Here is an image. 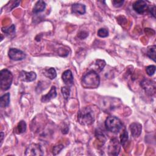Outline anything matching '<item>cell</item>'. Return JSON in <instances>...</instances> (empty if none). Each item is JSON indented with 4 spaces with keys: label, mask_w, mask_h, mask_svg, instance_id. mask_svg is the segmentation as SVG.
Segmentation results:
<instances>
[{
    "label": "cell",
    "mask_w": 156,
    "mask_h": 156,
    "mask_svg": "<svg viewBox=\"0 0 156 156\" xmlns=\"http://www.w3.org/2000/svg\"><path fill=\"white\" fill-rule=\"evenodd\" d=\"M96 118L94 109L91 107L82 108L78 113L77 120L82 126H90L93 124Z\"/></svg>",
    "instance_id": "1"
},
{
    "label": "cell",
    "mask_w": 156,
    "mask_h": 156,
    "mask_svg": "<svg viewBox=\"0 0 156 156\" xmlns=\"http://www.w3.org/2000/svg\"><path fill=\"white\" fill-rule=\"evenodd\" d=\"M81 83L85 88H96L99 85L100 77L95 71L91 70L82 76Z\"/></svg>",
    "instance_id": "2"
},
{
    "label": "cell",
    "mask_w": 156,
    "mask_h": 156,
    "mask_svg": "<svg viewBox=\"0 0 156 156\" xmlns=\"http://www.w3.org/2000/svg\"><path fill=\"white\" fill-rule=\"evenodd\" d=\"M105 126L108 131L117 133L122 129V123L117 117L108 116L105 121Z\"/></svg>",
    "instance_id": "3"
},
{
    "label": "cell",
    "mask_w": 156,
    "mask_h": 156,
    "mask_svg": "<svg viewBox=\"0 0 156 156\" xmlns=\"http://www.w3.org/2000/svg\"><path fill=\"white\" fill-rule=\"evenodd\" d=\"M13 81V75L12 73L7 69H2L0 72V87L2 90H9Z\"/></svg>",
    "instance_id": "4"
},
{
    "label": "cell",
    "mask_w": 156,
    "mask_h": 156,
    "mask_svg": "<svg viewBox=\"0 0 156 156\" xmlns=\"http://www.w3.org/2000/svg\"><path fill=\"white\" fill-rule=\"evenodd\" d=\"M26 155H43L44 154L43 151L40 145L35 143L30 144L27 146L26 149Z\"/></svg>",
    "instance_id": "5"
},
{
    "label": "cell",
    "mask_w": 156,
    "mask_h": 156,
    "mask_svg": "<svg viewBox=\"0 0 156 156\" xmlns=\"http://www.w3.org/2000/svg\"><path fill=\"white\" fill-rule=\"evenodd\" d=\"M141 86L145 91L146 93L149 96H152L155 93V83L154 82L144 79L141 82Z\"/></svg>",
    "instance_id": "6"
},
{
    "label": "cell",
    "mask_w": 156,
    "mask_h": 156,
    "mask_svg": "<svg viewBox=\"0 0 156 156\" xmlns=\"http://www.w3.org/2000/svg\"><path fill=\"white\" fill-rule=\"evenodd\" d=\"M9 58L15 61L22 60L26 57L24 52L20 49L16 48H10L8 52Z\"/></svg>",
    "instance_id": "7"
},
{
    "label": "cell",
    "mask_w": 156,
    "mask_h": 156,
    "mask_svg": "<svg viewBox=\"0 0 156 156\" xmlns=\"http://www.w3.org/2000/svg\"><path fill=\"white\" fill-rule=\"evenodd\" d=\"M120 144L116 138L112 139L108 147V152L110 155H117L120 151Z\"/></svg>",
    "instance_id": "8"
},
{
    "label": "cell",
    "mask_w": 156,
    "mask_h": 156,
    "mask_svg": "<svg viewBox=\"0 0 156 156\" xmlns=\"http://www.w3.org/2000/svg\"><path fill=\"white\" fill-rule=\"evenodd\" d=\"M132 7L133 10L139 14L144 13L149 9L147 2L143 0H139L135 1L133 4Z\"/></svg>",
    "instance_id": "9"
},
{
    "label": "cell",
    "mask_w": 156,
    "mask_h": 156,
    "mask_svg": "<svg viewBox=\"0 0 156 156\" xmlns=\"http://www.w3.org/2000/svg\"><path fill=\"white\" fill-rule=\"evenodd\" d=\"M20 80L23 82H29L35 80L37 78V74L35 72L30 71L27 72L26 71H21L20 73L19 76Z\"/></svg>",
    "instance_id": "10"
},
{
    "label": "cell",
    "mask_w": 156,
    "mask_h": 156,
    "mask_svg": "<svg viewBox=\"0 0 156 156\" xmlns=\"http://www.w3.org/2000/svg\"><path fill=\"white\" fill-rule=\"evenodd\" d=\"M62 79L63 82L68 87L73 85L74 82V79H73V73L71 71V70L68 69L65 71L62 75Z\"/></svg>",
    "instance_id": "11"
},
{
    "label": "cell",
    "mask_w": 156,
    "mask_h": 156,
    "mask_svg": "<svg viewBox=\"0 0 156 156\" xmlns=\"http://www.w3.org/2000/svg\"><path fill=\"white\" fill-rule=\"evenodd\" d=\"M130 130L132 136L137 138L141 133L142 126L140 123L133 122L130 125Z\"/></svg>",
    "instance_id": "12"
},
{
    "label": "cell",
    "mask_w": 156,
    "mask_h": 156,
    "mask_svg": "<svg viewBox=\"0 0 156 156\" xmlns=\"http://www.w3.org/2000/svg\"><path fill=\"white\" fill-rule=\"evenodd\" d=\"M57 96V91L56 88L55 86H52L50 90V91L45 95L43 96L41 99V101L42 102H48L51 101L52 99L55 98Z\"/></svg>",
    "instance_id": "13"
},
{
    "label": "cell",
    "mask_w": 156,
    "mask_h": 156,
    "mask_svg": "<svg viewBox=\"0 0 156 156\" xmlns=\"http://www.w3.org/2000/svg\"><path fill=\"white\" fill-rule=\"evenodd\" d=\"M71 10L73 13L78 15H83L86 11L85 5L82 4L75 3L71 6Z\"/></svg>",
    "instance_id": "14"
},
{
    "label": "cell",
    "mask_w": 156,
    "mask_h": 156,
    "mask_svg": "<svg viewBox=\"0 0 156 156\" xmlns=\"http://www.w3.org/2000/svg\"><path fill=\"white\" fill-rule=\"evenodd\" d=\"M46 5V4L43 1H38L33 8V13H38L43 12L45 9Z\"/></svg>",
    "instance_id": "15"
},
{
    "label": "cell",
    "mask_w": 156,
    "mask_h": 156,
    "mask_svg": "<svg viewBox=\"0 0 156 156\" xmlns=\"http://www.w3.org/2000/svg\"><path fill=\"white\" fill-rule=\"evenodd\" d=\"M43 74L48 79L52 80L55 79L57 76V73L55 69L54 68H49L47 69H45Z\"/></svg>",
    "instance_id": "16"
},
{
    "label": "cell",
    "mask_w": 156,
    "mask_h": 156,
    "mask_svg": "<svg viewBox=\"0 0 156 156\" xmlns=\"http://www.w3.org/2000/svg\"><path fill=\"white\" fill-rule=\"evenodd\" d=\"M0 106L2 108L7 107L10 103V93H7L1 98V102H0Z\"/></svg>",
    "instance_id": "17"
},
{
    "label": "cell",
    "mask_w": 156,
    "mask_h": 156,
    "mask_svg": "<svg viewBox=\"0 0 156 156\" xmlns=\"http://www.w3.org/2000/svg\"><path fill=\"white\" fill-rule=\"evenodd\" d=\"M155 49L156 47L155 45L150 46L147 48V55L154 62H155Z\"/></svg>",
    "instance_id": "18"
},
{
    "label": "cell",
    "mask_w": 156,
    "mask_h": 156,
    "mask_svg": "<svg viewBox=\"0 0 156 156\" xmlns=\"http://www.w3.org/2000/svg\"><path fill=\"white\" fill-rule=\"evenodd\" d=\"M26 124L25 121H21L17 125L16 128V132L18 134L22 133L26 131Z\"/></svg>",
    "instance_id": "19"
},
{
    "label": "cell",
    "mask_w": 156,
    "mask_h": 156,
    "mask_svg": "<svg viewBox=\"0 0 156 156\" xmlns=\"http://www.w3.org/2000/svg\"><path fill=\"white\" fill-rule=\"evenodd\" d=\"M128 140V133L125 129L122 130V133L120 135V143L122 145H124Z\"/></svg>",
    "instance_id": "20"
},
{
    "label": "cell",
    "mask_w": 156,
    "mask_h": 156,
    "mask_svg": "<svg viewBox=\"0 0 156 156\" xmlns=\"http://www.w3.org/2000/svg\"><path fill=\"white\" fill-rule=\"evenodd\" d=\"M95 66L98 68L97 69L99 71H101L104 69V66H105V62L103 60H99V59L96 60L95 63Z\"/></svg>",
    "instance_id": "21"
},
{
    "label": "cell",
    "mask_w": 156,
    "mask_h": 156,
    "mask_svg": "<svg viewBox=\"0 0 156 156\" xmlns=\"http://www.w3.org/2000/svg\"><path fill=\"white\" fill-rule=\"evenodd\" d=\"M63 98L65 99H68L70 95V88L69 87H63L61 89Z\"/></svg>",
    "instance_id": "22"
},
{
    "label": "cell",
    "mask_w": 156,
    "mask_h": 156,
    "mask_svg": "<svg viewBox=\"0 0 156 156\" xmlns=\"http://www.w3.org/2000/svg\"><path fill=\"white\" fill-rule=\"evenodd\" d=\"M146 71L148 76H152L154 74L155 71V65H149L146 67Z\"/></svg>",
    "instance_id": "23"
},
{
    "label": "cell",
    "mask_w": 156,
    "mask_h": 156,
    "mask_svg": "<svg viewBox=\"0 0 156 156\" xmlns=\"http://www.w3.org/2000/svg\"><path fill=\"white\" fill-rule=\"evenodd\" d=\"M98 35L101 38L107 37L108 35V31L104 28H101L98 31Z\"/></svg>",
    "instance_id": "24"
},
{
    "label": "cell",
    "mask_w": 156,
    "mask_h": 156,
    "mask_svg": "<svg viewBox=\"0 0 156 156\" xmlns=\"http://www.w3.org/2000/svg\"><path fill=\"white\" fill-rule=\"evenodd\" d=\"M2 30L7 34H10L13 33L15 32V26L13 24H12L10 27H9L7 28H2Z\"/></svg>",
    "instance_id": "25"
},
{
    "label": "cell",
    "mask_w": 156,
    "mask_h": 156,
    "mask_svg": "<svg viewBox=\"0 0 156 156\" xmlns=\"http://www.w3.org/2000/svg\"><path fill=\"white\" fill-rule=\"evenodd\" d=\"M63 147H64V146L63 145H62V144L54 146V148H53V151H52L53 154L54 155L58 154L63 149Z\"/></svg>",
    "instance_id": "26"
},
{
    "label": "cell",
    "mask_w": 156,
    "mask_h": 156,
    "mask_svg": "<svg viewBox=\"0 0 156 156\" xmlns=\"http://www.w3.org/2000/svg\"><path fill=\"white\" fill-rule=\"evenodd\" d=\"M124 2V1H116V0H115V1H112V2L114 7L118 8V7H120L122 5Z\"/></svg>",
    "instance_id": "27"
},
{
    "label": "cell",
    "mask_w": 156,
    "mask_h": 156,
    "mask_svg": "<svg viewBox=\"0 0 156 156\" xmlns=\"http://www.w3.org/2000/svg\"><path fill=\"white\" fill-rule=\"evenodd\" d=\"M150 13H151V15H152V16L154 17H155V6H153L151 8H149L148 9Z\"/></svg>",
    "instance_id": "28"
},
{
    "label": "cell",
    "mask_w": 156,
    "mask_h": 156,
    "mask_svg": "<svg viewBox=\"0 0 156 156\" xmlns=\"http://www.w3.org/2000/svg\"><path fill=\"white\" fill-rule=\"evenodd\" d=\"M3 138H4V133L3 132H1V144H0L1 146L2 145Z\"/></svg>",
    "instance_id": "29"
}]
</instances>
